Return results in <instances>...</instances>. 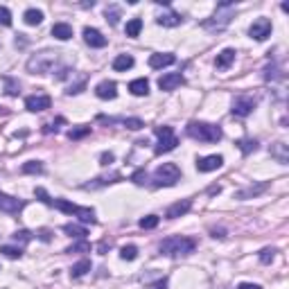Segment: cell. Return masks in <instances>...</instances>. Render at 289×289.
Returning <instances> with one entry per match:
<instances>
[{"mask_svg": "<svg viewBox=\"0 0 289 289\" xmlns=\"http://www.w3.org/2000/svg\"><path fill=\"white\" fill-rule=\"evenodd\" d=\"M196 249V242L192 237L186 235H174V237H167V240L161 242L158 251L161 255H167V258H181V255H190L194 253Z\"/></svg>", "mask_w": 289, "mask_h": 289, "instance_id": "cell-1", "label": "cell"}, {"mask_svg": "<svg viewBox=\"0 0 289 289\" xmlns=\"http://www.w3.org/2000/svg\"><path fill=\"white\" fill-rule=\"evenodd\" d=\"M233 14H235V5H233V2H219V5H217V11L212 14V18L203 20L201 25H203V30H208V32H221L228 27Z\"/></svg>", "mask_w": 289, "mask_h": 289, "instance_id": "cell-2", "label": "cell"}, {"mask_svg": "<svg viewBox=\"0 0 289 289\" xmlns=\"http://www.w3.org/2000/svg\"><path fill=\"white\" fill-rule=\"evenodd\" d=\"M186 133L199 142H219L221 136H224V133H221V127L208 124V122H190L186 127Z\"/></svg>", "mask_w": 289, "mask_h": 289, "instance_id": "cell-3", "label": "cell"}, {"mask_svg": "<svg viewBox=\"0 0 289 289\" xmlns=\"http://www.w3.org/2000/svg\"><path fill=\"white\" fill-rule=\"evenodd\" d=\"M181 181V170L177 163H163L156 172H154V186L156 188H172Z\"/></svg>", "mask_w": 289, "mask_h": 289, "instance_id": "cell-4", "label": "cell"}, {"mask_svg": "<svg viewBox=\"0 0 289 289\" xmlns=\"http://www.w3.org/2000/svg\"><path fill=\"white\" fill-rule=\"evenodd\" d=\"M57 210L66 212V215H75L77 219H82L84 224H95V210L93 208H84V206H77V203H70L68 199H54L52 203Z\"/></svg>", "mask_w": 289, "mask_h": 289, "instance_id": "cell-5", "label": "cell"}, {"mask_svg": "<svg viewBox=\"0 0 289 289\" xmlns=\"http://www.w3.org/2000/svg\"><path fill=\"white\" fill-rule=\"evenodd\" d=\"M154 133L158 136V145H156V149H154V154H167V152H172V149H177L179 138L174 136V129L172 127H167V124L154 127Z\"/></svg>", "mask_w": 289, "mask_h": 289, "instance_id": "cell-6", "label": "cell"}, {"mask_svg": "<svg viewBox=\"0 0 289 289\" xmlns=\"http://www.w3.org/2000/svg\"><path fill=\"white\" fill-rule=\"evenodd\" d=\"M59 52H41V54H36V57H32L30 61H27V70L30 73H39V75H45V73H50V70L54 68V64H57V57Z\"/></svg>", "mask_w": 289, "mask_h": 289, "instance_id": "cell-7", "label": "cell"}, {"mask_svg": "<svg viewBox=\"0 0 289 289\" xmlns=\"http://www.w3.org/2000/svg\"><path fill=\"white\" fill-rule=\"evenodd\" d=\"M255 108V99L249 97V95H240V97L233 99V115H237V118H246V115H251Z\"/></svg>", "mask_w": 289, "mask_h": 289, "instance_id": "cell-8", "label": "cell"}, {"mask_svg": "<svg viewBox=\"0 0 289 289\" xmlns=\"http://www.w3.org/2000/svg\"><path fill=\"white\" fill-rule=\"evenodd\" d=\"M52 106V97L45 93H39V95H30V97L25 99V108L32 113H39V111H45V108Z\"/></svg>", "mask_w": 289, "mask_h": 289, "instance_id": "cell-9", "label": "cell"}, {"mask_svg": "<svg viewBox=\"0 0 289 289\" xmlns=\"http://www.w3.org/2000/svg\"><path fill=\"white\" fill-rule=\"evenodd\" d=\"M249 34H251V39H255V41H265L267 36H271V20L269 18H258L249 27Z\"/></svg>", "mask_w": 289, "mask_h": 289, "instance_id": "cell-10", "label": "cell"}, {"mask_svg": "<svg viewBox=\"0 0 289 289\" xmlns=\"http://www.w3.org/2000/svg\"><path fill=\"white\" fill-rule=\"evenodd\" d=\"M25 208V201L23 199H16V196H9L5 192H0V210L2 212H9V215H16Z\"/></svg>", "mask_w": 289, "mask_h": 289, "instance_id": "cell-11", "label": "cell"}, {"mask_svg": "<svg viewBox=\"0 0 289 289\" xmlns=\"http://www.w3.org/2000/svg\"><path fill=\"white\" fill-rule=\"evenodd\" d=\"M95 95L99 99H115V95H118V84L111 82V79H104V82H99L95 86Z\"/></svg>", "mask_w": 289, "mask_h": 289, "instance_id": "cell-12", "label": "cell"}, {"mask_svg": "<svg viewBox=\"0 0 289 289\" xmlns=\"http://www.w3.org/2000/svg\"><path fill=\"white\" fill-rule=\"evenodd\" d=\"M221 165H224V156H219V154L203 156V158L196 161V170H199V172H215V170H219Z\"/></svg>", "mask_w": 289, "mask_h": 289, "instance_id": "cell-13", "label": "cell"}, {"mask_svg": "<svg viewBox=\"0 0 289 289\" xmlns=\"http://www.w3.org/2000/svg\"><path fill=\"white\" fill-rule=\"evenodd\" d=\"M183 84H186V79H183L181 73H167L158 79V89L161 91H174L177 86H183Z\"/></svg>", "mask_w": 289, "mask_h": 289, "instance_id": "cell-14", "label": "cell"}, {"mask_svg": "<svg viewBox=\"0 0 289 289\" xmlns=\"http://www.w3.org/2000/svg\"><path fill=\"white\" fill-rule=\"evenodd\" d=\"M84 41H86L91 48H104V45H106V36L99 30H95V27H86V30H84Z\"/></svg>", "mask_w": 289, "mask_h": 289, "instance_id": "cell-15", "label": "cell"}, {"mask_svg": "<svg viewBox=\"0 0 289 289\" xmlns=\"http://www.w3.org/2000/svg\"><path fill=\"white\" fill-rule=\"evenodd\" d=\"M192 208V201L190 199H183V201H177V203H172L170 208H167L165 217L167 219H177V217H183L188 210Z\"/></svg>", "mask_w": 289, "mask_h": 289, "instance_id": "cell-16", "label": "cell"}, {"mask_svg": "<svg viewBox=\"0 0 289 289\" xmlns=\"http://www.w3.org/2000/svg\"><path fill=\"white\" fill-rule=\"evenodd\" d=\"M174 61H177V57H174V54H170V52H165V54H152V57H149V66H152L154 70L165 68V66H172Z\"/></svg>", "mask_w": 289, "mask_h": 289, "instance_id": "cell-17", "label": "cell"}, {"mask_svg": "<svg viewBox=\"0 0 289 289\" xmlns=\"http://www.w3.org/2000/svg\"><path fill=\"white\" fill-rule=\"evenodd\" d=\"M235 50H230V48H226V50H221L219 54H217V59H215V66L219 70H226L228 68L230 64H233V61H235Z\"/></svg>", "mask_w": 289, "mask_h": 289, "instance_id": "cell-18", "label": "cell"}, {"mask_svg": "<svg viewBox=\"0 0 289 289\" xmlns=\"http://www.w3.org/2000/svg\"><path fill=\"white\" fill-rule=\"evenodd\" d=\"M181 14H177V11H165V14H161L156 18L158 25H163V27H177V25H181Z\"/></svg>", "mask_w": 289, "mask_h": 289, "instance_id": "cell-19", "label": "cell"}, {"mask_svg": "<svg viewBox=\"0 0 289 289\" xmlns=\"http://www.w3.org/2000/svg\"><path fill=\"white\" fill-rule=\"evenodd\" d=\"M52 36L59 41H68L73 39V27L68 23H54L52 25Z\"/></svg>", "mask_w": 289, "mask_h": 289, "instance_id": "cell-20", "label": "cell"}, {"mask_svg": "<svg viewBox=\"0 0 289 289\" xmlns=\"http://www.w3.org/2000/svg\"><path fill=\"white\" fill-rule=\"evenodd\" d=\"M120 179H122V174H120V172H111L108 177H97L93 183H86V186H84V188H86V190H93V188L106 186V183H115V181H120Z\"/></svg>", "mask_w": 289, "mask_h": 289, "instance_id": "cell-21", "label": "cell"}, {"mask_svg": "<svg viewBox=\"0 0 289 289\" xmlns=\"http://www.w3.org/2000/svg\"><path fill=\"white\" fill-rule=\"evenodd\" d=\"M129 91H131L136 97H142V95H147L149 93V82L145 77H140V79H133L131 84H129Z\"/></svg>", "mask_w": 289, "mask_h": 289, "instance_id": "cell-22", "label": "cell"}, {"mask_svg": "<svg viewBox=\"0 0 289 289\" xmlns=\"http://www.w3.org/2000/svg\"><path fill=\"white\" fill-rule=\"evenodd\" d=\"M133 68V57L131 54H118L115 59H113V70H118V73H124V70Z\"/></svg>", "mask_w": 289, "mask_h": 289, "instance_id": "cell-23", "label": "cell"}, {"mask_svg": "<svg viewBox=\"0 0 289 289\" xmlns=\"http://www.w3.org/2000/svg\"><path fill=\"white\" fill-rule=\"evenodd\" d=\"M91 271V260H79V262H75L73 267H70V278H82V276H86Z\"/></svg>", "mask_w": 289, "mask_h": 289, "instance_id": "cell-24", "label": "cell"}, {"mask_svg": "<svg viewBox=\"0 0 289 289\" xmlns=\"http://www.w3.org/2000/svg\"><path fill=\"white\" fill-rule=\"evenodd\" d=\"M267 190V183H260V186H251V188H246V190H240L237 192V199H251V196H258L260 192H265Z\"/></svg>", "mask_w": 289, "mask_h": 289, "instance_id": "cell-25", "label": "cell"}, {"mask_svg": "<svg viewBox=\"0 0 289 289\" xmlns=\"http://www.w3.org/2000/svg\"><path fill=\"white\" fill-rule=\"evenodd\" d=\"M271 156H276L280 163H283V165H287V161H289L287 145H285V142H276L274 147H271Z\"/></svg>", "mask_w": 289, "mask_h": 289, "instance_id": "cell-26", "label": "cell"}, {"mask_svg": "<svg viewBox=\"0 0 289 289\" xmlns=\"http://www.w3.org/2000/svg\"><path fill=\"white\" fill-rule=\"evenodd\" d=\"M64 233H68L70 237H79V240H86V235H89V230L84 228V226H77V224H66Z\"/></svg>", "mask_w": 289, "mask_h": 289, "instance_id": "cell-27", "label": "cell"}, {"mask_svg": "<svg viewBox=\"0 0 289 289\" xmlns=\"http://www.w3.org/2000/svg\"><path fill=\"white\" fill-rule=\"evenodd\" d=\"M124 32H127V36L136 39V36L142 32V18H131V20L127 23V27H124Z\"/></svg>", "mask_w": 289, "mask_h": 289, "instance_id": "cell-28", "label": "cell"}, {"mask_svg": "<svg viewBox=\"0 0 289 289\" xmlns=\"http://www.w3.org/2000/svg\"><path fill=\"white\" fill-rule=\"evenodd\" d=\"M237 147H240V152L246 156V154L258 149V140H253V138H242V140H237Z\"/></svg>", "mask_w": 289, "mask_h": 289, "instance_id": "cell-29", "label": "cell"}, {"mask_svg": "<svg viewBox=\"0 0 289 289\" xmlns=\"http://www.w3.org/2000/svg\"><path fill=\"white\" fill-rule=\"evenodd\" d=\"M0 253L9 260H20L23 258V246H0Z\"/></svg>", "mask_w": 289, "mask_h": 289, "instance_id": "cell-30", "label": "cell"}, {"mask_svg": "<svg viewBox=\"0 0 289 289\" xmlns=\"http://www.w3.org/2000/svg\"><path fill=\"white\" fill-rule=\"evenodd\" d=\"M20 172H23V174H41V172H43V163L41 161H27V163H23Z\"/></svg>", "mask_w": 289, "mask_h": 289, "instance_id": "cell-31", "label": "cell"}, {"mask_svg": "<svg viewBox=\"0 0 289 289\" xmlns=\"http://www.w3.org/2000/svg\"><path fill=\"white\" fill-rule=\"evenodd\" d=\"M23 18H25L27 25H41V20H43V11L41 9H27Z\"/></svg>", "mask_w": 289, "mask_h": 289, "instance_id": "cell-32", "label": "cell"}, {"mask_svg": "<svg viewBox=\"0 0 289 289\" xmlns=\"http://www.w3.org/2000/svg\"><path fill=\"white\" fill-rule=\"evenodd\" d=\"M66 253H91V244L86 240H82V242H77V244L68 246V249H66Z\"/></svg>", "mask_w": 289, "mask_h": 289, "instance_id": "cell-33", "label": "cell"}, {"mask_svg": "<svg viewBox=\"0 0 289 289\" xmlns=\"http://www.w3.org/2000/svg\"><path fill=\"white\" fill-rule=\"evenodd\" d=\"M158 221H161V217H156V215H147V217H142V219H140V228L152 230V228H156V226H158Z\"/></svg>", "mask_w": 289, "mask_h": 289, "instance_id": "cell-34", "label": "cell"}, {"mask_svg": "<svg viewBox=\"0 0 289 289\" xmlns=\"http://www.w3.org/2000/svg\"><path fill=\"white\" fill-rule=\"evenodd\" d=\"M120 258H122V260H136L138 258V249L133 244L122 246V249H120Z\"/></svg>", "mask_w": 289, "mask_h": 289, "instance_id": "cell-35", "label": "cell"}, {"mask_svg": "<svg viewBox=\"0 0 289 289\" xmlns=\"http://www.w3.org/2000/svg\"><path fill=\"white\" fill-rule=\"evenodd\" d=\"M120 122H122L127 129H133V131H138V129L145 127V122H142L140 118H124V120H120Z\"/></svg>", "mask_w": 289, "mask_h": 289, "instance_id": "cell-36", "label": "cell"}, {"mask_svg": "<svg viewBox=\"0 0 289 289\" xmlns=\"http://www.w3.org/2000/svg\"><path fill=\"white\" fill-rule=\"evenodd\" d=\"M89 133H91V127H77V129H70L68 138H70V140H79V138L89 136Z\"/></svg>", "mask_w": 289, "mask_h": 289, "instance_id": "cell-37", "label": "cell"}, {"mask_svg": "<svg viewBox=\"0 0 289 289\" xmlns=\"http://www.w3.org/2000/svg\"><path fill=\"white\" fill-rule=\"evenodd\" d=\"M11 237H14V242H20V244H27V242L32 240V233H30V230H16V233H14V235H11Z\"/></svg>", "mask_w": 289, "mask_h": 289, "instance_id": "cell-38", "label": "cell"}, {"mask_svg": "<svg viewBox=\"0 0 289 289\" xmlns=\"http://www.w3.org/2000/svg\"><path fill=\"white\" fill-rule=\"evenodd\" d=\"M118 18H120V9L118 7H106V20L111 25H118Z\"/></svg>", "mask_w": 289, "mask_h": 289, "instance_id": "cell-39", "label": "cell"}, {"mask_svg": "<svg viewBox=\"0 0 289 289\" xmlns=\"http://www.w3.org/2000/svg\"><path fill=\"white\" fill-rule=\"evenodd\" d=\"M131 181L136 183V186H145V181H147V172H145V170H136L131 174Z\"/></svg>", "mask_w": 289, "mask_h": 289, "instance_id": "cell-40", "label": "cell"}, {"mask_svg": "<svg viewBox=\"0 0 289 289\" xmlns=\"http://www.w3.org/2000/svg\"><path fill=\"white\" fill-rule=\"evenodd\" d=\"M5 84H7V95H18L20 93V84L18 82H14L11 77H5Z\"/></svg>", "mask_w": 289, "mask_h": 289, "instance_id": "cell-41", "label": "cell"}, {"mask_svg": "<svg viewBox=\"0 0 289 289\" xmlns=\"http://www.w3.org/2000/svg\"><path fill=\"white\" fill-rule=\"evenodd\" d=\"M274 255H276L274 249H262L260 251V262H262V265H269L271 260H274Z\"/></svg>", "mask_w": 289, "mask_h": 289, "instance_id": "cell-42", "label": "cell"}, {"mask_svg": "<svg viewBox=\"0 0 289 289\" xmlns=\"http://www.w3.org/2000/svg\"><path fill=\"white\" fill-rule=\"evenodd\" d=\"M0 25H5V27L11 25V11L7 7H0Z\"/></svg>", "mask_w": 289, "mask_h": 289, "instance_id": "cell-43", "label": "cell"}, {"mask_svg": "<svg viewBox=\"0 0 289 289\" xmlns=\"http://www.w3.org/2000/svg\"><path fill=\"white\" fill-rule=\"evenodd\" d=\"M34 194L39 196V201H43L45 206H52V203H54V201L50 199V194H48V192L43 190V188H36V190H34Z\"/></svg>", "mask_w": 289, "mask_h": 289, "instance_id": "cell-44", "label": "cell"}, {"mask_svg": "<svg viewBox=\"0 0 289 289\" xmlns=\"http://www.w3.org/2000/svg\"><path fill=\"white\" fill-rule=\"evenodd\" d=\"M36 237H39L41 242H50V240H52V233H50L48 228H41L39 233H36Z\"/></svg>", "mask_w": 289, "mask_h": 289, "instance_id": "cell-45", "label": "cell"}, {"mask_svg": "<svg viewBox=\"0 0 289 289\" xmlns=\"http://www.w3.org/2000/svg\"><path fill=\"white\" fill-rule=\"evenodd\" d=\"M113 158H115V156H113L111 152H104L102 156H99V161H102V165H108V163H113Z\"/></svg>", "mask_w": 289, "mask_h": 289, "instance_id": "cell-46", "label": "cell"}, {"mask_svg": "<svg viewBox=\"0 0 289 289\" xmlns=\"http://www.w3.org/2000/svg\"><path fill=\"white\" fill-rule=\"evenodd\" d=\"M237 289H262V287H260V285H253V283H240Z\"/></svg>", "mask_w": 289, "mask_h": 289, "instance_id": "cell-47", "label": "cell"}, {"mask_svg": "<svg viewBox=\"0 0 289 289\" xmlns=\"http://www.w3.org/2000/svg\"><path fill=\"white\" fill-rule=\"evenodd\" d=\"M97 249H99V253H104V251H106V249H111V242H106V240H104V242H99V246H97Z\"/></svg>", "mask_w": 289, "mask_h": 289, "instance_id": "cell-48", "label": "cell"}, {"mask_svg": "<svg viewBox=\"0 0 289 289\" xmlns=\"http://www.w3.org/2000/svg\"><path fill=\"white\" fill-rule=\"evenodd\" d=\"M152 289H167V283H165V280H161V283H156Z\"/></svg>", "mask_w": 289, "mask_h": 289, "instance_id": "cell-49", "label": "cell"}]
</instances>
